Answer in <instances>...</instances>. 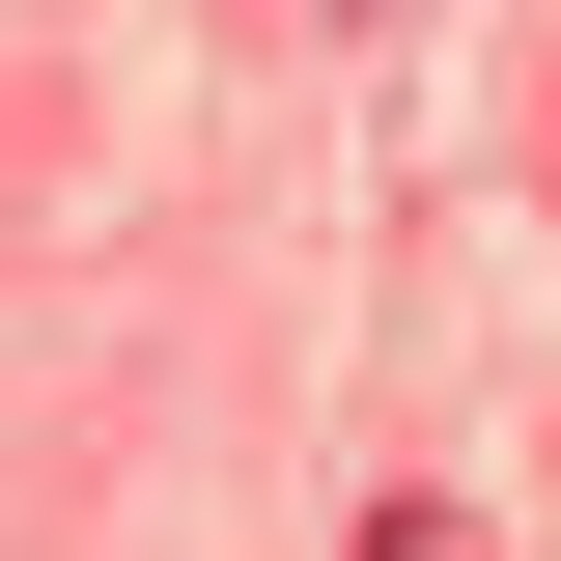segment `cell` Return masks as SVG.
Here are the masks:
<instances>
[{"instance_id": "2", "label": "cell", "mask_w": 561, "mask_h": 561, "mask_svg": "<svg viewBox=\"0 0 561 561\" xmlns=\"http://www.w3.org/2000/svg\"><path fill=\"white\" fill-rule=\"evenodd\" d=\"M309 28H365V0H309Z\"/></svg>"}, {"instance_id": "1", "label": "cell", "mask_w": 561, "mask_h": 561, "mask_svg": "<svg viewBox=\"0 0 561 561\" xmlns=\"http://www.w3.org/2000/svg\"><path fill=\"white\" fill-rule=\"evenodd\" d=\"M365 561H505V534H478V505H365Z\"/></svg>"}]
</instances>
